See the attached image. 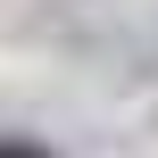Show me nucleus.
<instances>
[{
  "instance_id": "obj_1",
  "label": "nucleus",
  "mask_w": 158,
  "mask_h": 158,
  "mask_svg": "<svg viewBox=\"0 0 158 158\" xmlns=\"http://www.w3.org/2000/svg\"><path fill=\"white\" fill-rule=\"evenodd\" d=\"M0 158H50L42 142H0Z\"/></svg>"
}]
</instances>
